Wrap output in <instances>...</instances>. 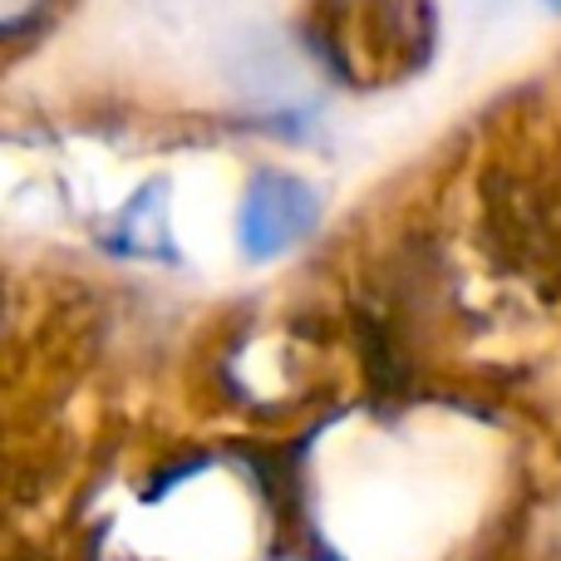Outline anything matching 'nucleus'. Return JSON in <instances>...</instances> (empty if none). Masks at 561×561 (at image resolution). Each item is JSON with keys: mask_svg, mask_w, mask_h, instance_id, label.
Listing matches in <instances>:
<instances>
[{"mask_svg": "<svg viewBox=\"0 0 561 561\" xmlns=\"http://www.w3.org/2000/svg\"><path fill=\"white\" fill-rule=\"evenodd\" d=\"M35 5H39V0H0V30L25 25V20L35 15Z\"/></svg>", "mask_w": 561, "mask_h": 561, "instance_id": "7ed1b4c3", "label": "nucleus"}, {"mask_svg": "<svg viewBox=\"0 0 561 561\" xmlns=\"http://www.w3.org/2000/svg\"><path fill=\"white\" fill-rule=\"evenodd\" d=\"M547 5H552V10H557V15H561V0H547Z\"/></svg>", "mask_w": 561, "mask_h": 561, "instance_id": "20e7f679", "label": "nucleus"}, {"mask_svg": "<svg viewBox=\"0 0 561 561\" xmlns=\"http://www.w3.org/2000/svg\"><path fill=\"white\" fill-rule=\"evenodd\" d=\"M320 222V197L290 173H256L247 183L242 217H237V242L252 262H276L290 247H300Z\"/></svg>", "mask_w": 561, "mask_h": 561, "instance_id": "f03ea898", "label": "nucleus"}, {"mask_svg": "<svg viewBox=\"0 0 561 561\" xmlns=\"http://www.w3.org/2000/svg\"><path fill=\"white\" fill-rule=\"evenodd\" d=\"M335 49L350 69H409L428 49V0H335Z\"/></svg>", "mask_w": 561, "mask_h": 561, "instance_id": "f257e3e1", "label": "nucleus"}]
</instances>
